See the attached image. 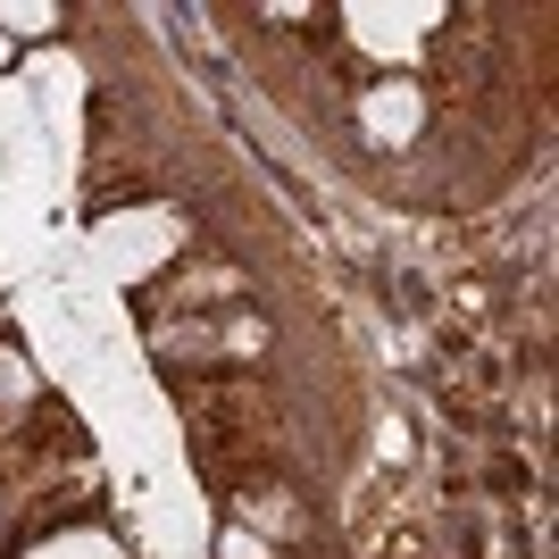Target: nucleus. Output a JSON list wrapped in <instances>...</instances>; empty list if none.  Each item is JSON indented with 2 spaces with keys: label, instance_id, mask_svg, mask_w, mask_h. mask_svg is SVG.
Instances as JSON below:
<instances>
[{
  "label": "nucleus",
  "instance_id": "20e7f679",
  "mask_svg": "<svg viewBox=\"0 0 559 559\" xmlns=\"http://www.w3.org/2000/svg\"><path fill=\"white\" fill-rule=\"evenodd\" d=\"M50 25H59L50 0H0V34H50Z\"/></svg>",
  "mask_w": 559,
  "mask_h": 559
},
{
  "label": "nucleus",
  "instance_id": "423d86ee",
  "mask_svg": "<svg viewBox=\"0 0 559 559\" xmlns=\"http://www.w3.org/2000/svg\"><path fill=\"white\" fill-rule=\"evenodd\" d=\"M9 59H17V43H9V34H0V68H9Z\"/></svg>",
  "mask_w": 559,
  "mask_h": 559
},
{
  "label": "nucleus",
  "instance_id": "f257e3e1",
  "mask_svg": "<svg viewBox=\"0 0 559 559\" xmlns=\"http://www.w3.org/2000/svg\"><path fill=\"white\" fill-rule=\"evenodd\" d=\"M368 134L376 142H409V134H418V93H409V84L368 93Z\"/></svg>",
  "mask_w": 559,
  "mask_h": 559
},
{
  "label": "nucleus",
  "instance_id": "f03ea898",
  "mask_svg": "<svg viewBox=\"0 0 559 559\" xmlns=\"http://www.w3.org/2000/svg\"><path fill=\"white\" fill-rule=\"evenodd\" d=\"M350 25H359V43L368 50H384V59H409V34H401V25H426V17H384V9H350Z\"/></svg>",
  "mask_w": 559,
  "mask_h": 559
},
{
  "label": "nucleus",
  "instance_id": "39448f33",
  "mask_svg": "<svg viewBox=\"0 0 559 559\" xmlns=\"http://www.w3.org/2000/svg\"><path fill=\"white\" fill-rule=\"evenodd\" d=\"M217 559H267V543H259L251 526H226V535H217Z\"/></svg>",
  "mask_w": 559,
  "mask_h": 559
},
{
  "label": "nucleus",
  "instance_id": "7ed1b4c3",
  "mask_svg": "<svg viewBox=\"0 0 559 559\" xmlns=\"http://www.w3.org/2000/svg\"><path fill=\"white\" fill-rule=\"evenodd\" d=\"M34 559H126V543H109V535H93V526H75V535H59V543H43Z\"/></svg>",
  "mask_w": 559,
  "mask_h": 559
}]
</instances>
